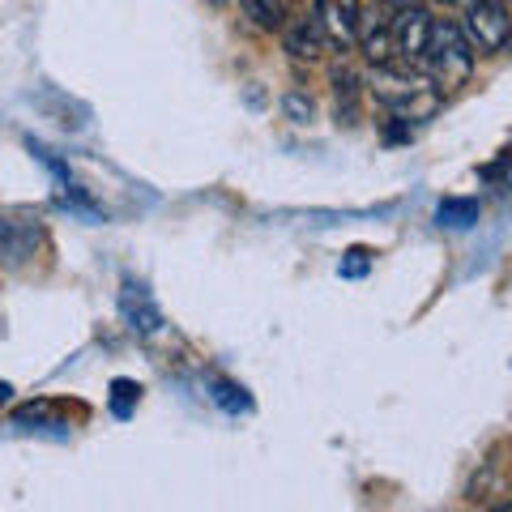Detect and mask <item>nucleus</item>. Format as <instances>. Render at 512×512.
<instances>
[{"instance_id":"obj_7","label":"nucleus","mask_w":512,"mask_h":512,"mask_svg":"<svg viewBox=\"0 0 512 512\" xmlns=\"http://www.w3.org/2000/svg\"><path fill=\"white\" fill-rule=\"evenodd\" d=\"M282 47L295 60L316 64L320 56L329 52V39H325V30H320V22L312 18V13H303V18H291V22L282 26Z\"/></svg>"},{"instance_id":"obj_16","label":"nucleus","mask_w":512,"mask_h":512,"mask_svg":"<svg viewBox=\"0 0 512 512\" xmlns=\"http://www.w3.org/2000/svg\"><path fill=\"white\" fill-rule=\"evenodd\" d=\"M367 274V252L363 248H350L346 261H342V278H363Z\"/></svg>"},{"instance_id":"obj_8","label":"nucleus","mask_w":512,"mask_h":512,"mask_svg":"<svg viewBox=\"0 0 512 512\" xmlns=\"http://www.w3.org/2000/svg\"><path fill=\"white\" fill-rule=\"evenodd\" d=\"M359 52L367 56V64H397V47H393V26L389 22H376V13L363 9V26H359Z\"/></svg>"},{"instance_id":"obj_9","label":"nucleus","mask_w":512,"mask_h":512,"mask_svg":"<svg viewBox=\"0 0 512 512\" xmlns=\"http://www.w3.org/2000/svg\"><path fill=\"white\" fill-rule=\"evenodd\" d=\"M39 248V231L30 222H13L0 218V261L5 265H26Z\"/></svg>"},{"instance_id":"obj_6","label":"nucleus","mask_w":512,"mask_h":512,"mask_svg":"<svg viewBox=\"0 0 512 512\" xmlns=\"http://www.w3.org/2000/svg\"><path fill=\"white\" fill-rule=\"evenodd\" d=\"M120 316L124 325L137 333V338H154L158 329H163V312H158V303L150 299V291L133 278H124L120 286Z\"/></svg>"},{"instance_id":"obj_5","label":"nucleus","mask_w":512,"mask_h":512,"mask_svg":"<svg viewBox=\"0 0 512 512\" xmlns=\"http://www.w3.org/2000/svg\"><path fill=\"white\" fill-rule=\"evenodd\" d=\"M312 18L320 22V30H325L329 47L350 52V47L359 43V26H363L359 0H312Z\"/></svg>"},{"instance_id":"obj_4","label":"nucleus","mask_w":512,"mask_h":512,"mask_svg":"<svg viewBox=\"0 0 512 512\" xmlns=\"http://www.w3.org/2000/svg\"><path fill=\"white\" fill-rule=\"evenodd\" d=\"M389 26H393L397 60H402V64H423L427 60V47H431V30H436L431 9H423V5L393 9V22Z\"/></svg>"},{"instance_id":"obj_10","label":"nucleus","mask_w":512,"mask_h":512,"mask_svg":"<svg viewBox=\"0 0 512 512\" xmlns=\"http://www.w3.org/2000/svg\"><path fill=\"white\" fill-rule=\"evenodd\" d=\"M333 99H338V120L355 124L359 120V99H363V77L350 64H338L333 69Z\"/></svg>"},{"instance_id":"obj_2","label":"nucleus","mask_w":512,"mask_h":512,"mask_svg":"<svg viewBox=\"0 0 512 512\" xmlns=\"http://www.w3.org/2000/svg\"><path fill=\"white\" fill-rule=\"evenodd\" d=\"M427 73L431 82H436L440 90H457L470 82L474 64H478V52L470 47L466 30H461L457 22H444L436 18V30H431V47H427Z\"/></svg>"},{"instance_id":"obj_11","label":"nucleus","mask_w":512,"mask_h":512,"mask_svg":"<svg viewBox=\"0 0 512 512\" xmlns=\"http://www.w3.org/2000/svg\"><path fill=\"white\" fill-rule=\"evenodd\" d=\"M478 214L483 210H478V201H470V197H448L436 205V222L448 231H470L478 222Z\"/></svg>"},{"instance_id":"obj_19","label":"nucleus","mask_w":512,"mask_h":512,"mask_svg":"<svg viewBox=\"0 0 512 512\" xmlns=\"http://www.w3.org/2000/svg\"><path fill=\"white\" fill-rule=\"evenodd\" d=\"M431 5H457V0H431Z\"/></svg>"},{"instance_id":"obj_15","label":"nucleus","mask_w":512,"mask_h":512,"mask_svg":"<svg viewBox=\"0 0 512 512\" xmlns=\"http://www.w3.org/2000/svg\"><path fill=\"white\" fill-rule=\"evenodd\" d=\"M282 107H286V116H291L295 124H308L312 120V99H308V94H299V90H291V94H286V99H282Z\"/></svg>"},{"instance_id":"obj_20","label":"nucleus","mask_w":512,"mask_h":512,"mask_svg":"<svg viewBox=\"0 0 512 512\" xmlns=\"http://www.w3.org/2000/svg\"><path fill=\"white\" fill-rule=\"evenodd\" d=\"M210 5H231V0H210Z\"/></svg>"},{"instance_id":"obj_12","label":"nucleus","mask_w":512,"mask_h":512,"mask_svg":"<svg viewBox=\"0 0 512 512\" xmlns=\"http://www.w3.org/2000/svg\"><path fill=\"white\" fill-rule=\"evenodd\" d=\"M244 18L256 30H282L286 26V0H239Z\"/></svg>"},{"instance_id":"obj_17","label":"nucleus","mask_w":512,"mask_h":512,"mask_svg":"<svg viewBox=\"0 0 512 512\" xmlns=\"http://www.w3.org/2000/svg\"><path fill=\"white\" fill-rule=\"evenodd\" d=\"M9 397H13V384H9V380H0V406H5Z\"/></svg>"},{"instance_id":"obj_14","label":"nucleus","mask_w":512,"mask_h":512,"mask_svg":"<svg viewBox=\"0 0 512 512\" xmlns=\"http://www.w3.org/2000/svg\"><path fill=\"white\" fill-rule=\"evenodd\" d=\"M137 397H141V389L133 380H116V384H111V410H116V419H128V414H133Z\"/></svg>"},{"instance_id":"obj_13","label":"nucleus","mask_w":512,"mask_h":512,"mask_svg":"<svg viewBox=\"0 0 512 512\" xmlns=\"http://www.w3.org/2000/svg\"><path fill=\"white\" fill-rule=\"evenodd\" d=\"M210 389H214V402H218L222 410H231V414L252 410V397L239 389V384H231V380H210Z\"/></svg>"},{"instance_id":"obj_3","label":"nucleus","mask_w":512,"mask_h":512,"mask_svg":"<svg viewBox=\"0 0 512 512\" xmlns=\"http://www.w3.org/2000/svg\"><path fill=\"white\" fill-rule=\"evenodd\" d=\"M461 30L478 56H500L512 39V13L504 9V0H470L461 9Z\"/></svg>"},{"instance_id":"obj_18","label":"nucleus","mask_w":512,"mask_h":512,"mask_svg":"<svg viewBox=\"0 0 512 512\" xmlns=\"http://www.w3.org/2000/svg\"><path fill=\"white\" fill-rule=\"evenodd\" d=\"M389 9H406V5H419V0H384Z\"/></svg>"},{"instance_id":"obj_1","label":"nucleus","mask_w":512,"mask_h":512,"mask_svg":"<svg viewBox=\"0 0 512 512\" xmlns=\"http://www.w3.org/2000/svg\"><path fill=\"white\" fill-rule=\"evenodd\" d=\"M440 86L436 82H423V77L410 73V64H384L376 69V82H372V94L393 111L397 120H419V116H431L440 103Z\"/></svg>"}]
</instances>
